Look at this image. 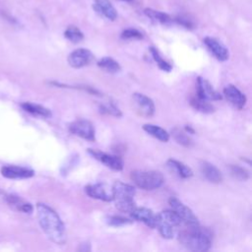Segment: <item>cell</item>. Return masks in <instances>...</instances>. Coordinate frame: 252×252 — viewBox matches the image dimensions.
Segmentation results:
<instances>
[{
    "instance_id": "cell-1",
    "label": "cell",
    "mask_w": 252,
    "mask_h": 252,
    "mask_svg": "<svg viewBox=\"0 0 252 252\" xmlns=\"http://www.w3.org/2000/svg\"><path fill=\"white\" fill-rule=\"evenodd\" d=\"M36 213L38 223L48 239L58 245L65 244L66 229L57 213L43 203L36 205Z\"/></svg>"
},
{
    "instance_id": "cell-2",
    "label": "cell",
    "mask_w": 252,
    "mask_h": 252,
    "mask_svg": "<svg viewBox=\"0 0 252 252\" xmlns=\"http://www.w3.org/2000/svg\"><path fill=\"white\" fill-rule=\"evenodd\" d=\"M179 242L188 250L196 252L208 251L212 245V234L200 225L187 227L178 235Z\"/></svg>"
},
{
    "instance_id": "cell-3",
    "label": "cell",
    "mask_w": 252,
    "mask_h": 252,
    "mask_svg": "<svg viewBox=\"0 0 252 252\" xmlns=\"http://www.w3.org/2000/svg\"><path fill=\"white\" fill-rule=\"evenodd\" d=\"M134 186L122 181H115L112 185V201L116 209L123 213H131L135 206Z\"/></svg>"
},
{
    "instance_id": "cell-4",
    "label": "cell",
    "mask_w": 252,
    "mask_h": 252,
    "mask_svg": "<svg viewBox=\"0 0 252 252\" xmlns=\"http://www.w3.org/2000/svg\"><path fill=\"white\" fill-rule=\"evenodd\" d=\"M181 223V220L173 210L161 211L156 215V227H158L160 235L165 239L172 238L175 228Z\"/></svg>"
},
{
    "instance_id": "cell-5",
    "label": "cell",
    "mask_w": 252,
    "mask_h": 252,
    "mask_svg": "<svg viewBox=\"0 0 252 252\" xmlns=\"http://www.w3.org/2000/svg\"><path fill=\"white\" fill-rule=\"evenodd\" d=\"M131 179L139 188L148 191L159 188L164 181L163 175L157 170H134Z\"/></svg>"
},
{
    "instance_id": "cell-6",
    "label": "cell",
    "mask_w": 252,
    "mask_h": 252,
    "mask_svg": "<svg viewBox=\"0 0 252 252\" xmlns=\"http://www.w3.org/2000/svg\"><path fill=\"white\" fill-rule=\"evenodd\" d=\"M168 203L172 210L177 214V216L181 220V222L185 224V226L192 227L200 225L198 218L195 216L192 210L186 205H184L180 200H178L175 197H170Z\"/></svg>"
},
{
    "instance_id": "cell-7",
    "label": "cell",
    "mask_w": 252,
    "mask_h": 252,
    "mask_svg": "<svg viewBox=\"0 0 252 252\" xmlns=\"http://www.w3.org/2000/svg\"><path fill=\"white\" fill-rule=\"evenodd\" d=\"M68 129L70 133L80 138H83L85 140L93 142L95 139L94 125L89 120H86V119L75 120L69 124Z\"/></svg>"
},
{
    "instance_id": "cell-8",
    "label": "cell",
    "mask_w": 252,
    "mask_h": 252,
    "mask_svg": "<svg viewBox=\"0 0 252 252\" xmlns=\"http://www.w3.org/2000/svg\"><path fill=\"white\" fill-rule=\"evenodd\" d=\"M88 152L93 158H94L95 159H97L98 161L103 163L105 166H107L113 170H117V171L123 169L124 162L120 157L110 155V154H107V153H104V152H101L98 150H94V149H89Z\"/></svg>"
},
{
    "instance_id": "cell-9",
    "label": "cell",
    "mask_w": 252,
    "mask_h": 252,
    "mask_svg": "<svg viewBox=\"0 0 252 252\" xmlns=\"http://www.w3.org/2000/svg\"><path fill=\"white\" fill-rule=\"evenodd\" d=\"M67 60L71 67L82 68L93 62L94 54L87 48H78L68 55Z\"/></svg>"
},
{
    "instance_id": "cell-10",
    "label": "cell",
    "mask_w": 252,
    "mask_h": 252,
    "mask_svg": "<svg viewBox=\"0 0 252 252\" xmlns=\"http://www.w3.org/2000/svg\"><path fill=\"white\" fill-rule=\"evenodd\" d=\"M85 192L93 199H97L104 202L112 201V187L110 188L105 183H94L85 187Z\"/></svg>"
},
{
    "instance_id": "cell-11",
    "label": "cell",
    "mask_w": 252,
    "mask_h": 252,
    "mask_svg": "<svg viewBox=\"0 0 252 252\" xmlns=\"http://www.w3.org/2000/svg\"><path fill=\"white\" fill-rule=\"evenodd\" d=\"M132 98L137 111L141 115L146 117H151L154 115L156 107L152 98L141 93H134Z\"/></svg>"
},
{
    "instance_id": "cell-12",
    "label": "cell",
    "mask_w": 252,
    "mask_h": 252,
    "mask_svg": "<svg viewBox=\"0 0 252 252\" xmlns=\"http://www.w3.org/2000/svg\"><path fill=\"white\" fill-rule=\"evenodd\" d=\"M197 86V96L209 101L221 99V94L216 91L209 81L202 77H198L196 81Z\"/></svg>"
},
{
    "instance_id": "cell-13",
    "label": "cell",
    "mask_w": 252,
    "mask_h": 252,
    "mask_svg": "<svg viewBox=\"0 0 252 252\" xmlns=\"http://www.w3.org/2000/svg\"><path fill=\"white\" fill-rule=\"evenodd\" d=\"M204 43L207 46V48L210 50V52L219 60V61H226L229 57V52L225 45L220 42L219 39L212 37V36H206L204 38Z\"/></svg>"
},
{
    "instance_id": "cell-14",
    "label": "cell",
    "mask_w": 252,
    "mask_h": 252,
    "mask_svg": "<svg viewBox=\"0 0 252 252\" xmlns=\"http://www.w3.org/2000/svg\"><path fill=\"white\" fill-rule=\"evenodd\" d=\"M223 95L227 99V101L232 104L235 108L241 109L246 104V96L243 93H241L234 85H227L223 89Z\"/></svg>"
},
{
    "instance_id": "cell-15",
    "label": "cell",
    "mask_w": 252,
    "mask_h": 252,
    "mask_svg": "<svg viewBox=\"0 0 252 252\" xmlns=\"http://www.w3.org/2000/svg\"><path fill=\"white\" fill-rule=\"evenodd\" d=\"M130 216L134 220L141 221L151 228H156V215L152 210L144 207H135Z\"/></svg>"
},
{
    "instance_id": "cell-16",
    "label": "cell",
    "mask_w": 252,
    "mask_h": 252,
    "mask_svg": "<svg viewBox=\"0 0 252 252\" xmlns=\"http://www.w3.org/2000/svg\"><path fill=\"white\" fill-rule=\"evenodd\" d=\"M94 10L100 16L109 21H115L118 17L117 10L109 0H94L93 4Z\"/></svg>"
},
{
    "instance_id": "cell-17",
    "label": "cell",
    "mask_w": 252,
    "mask_h": 252,
    "mask_svg": "<svg viewBox=\"0 0 252 252\" xmlns=\"http://www.w3.org/2000/svg\"><path fill=\"white\" fill-rule=\"evenodd\" d=\"M1 173L4 177L10 178V179H21V178H30L33 176V170L22 167V166H16V165H5L1 167Z\"/></svg>"
},
{
    "instance_id": "cell-18",
    "label": "cell",
    "mask_w": 252,
    "mask_h": 252,
    "mask_svg": "<svg viewBox=\"0 0 252 252\" xmlns=\"http://www.w3.org/2000/svg\"><path fill=\"white\" fill-rule=\"evenodd\" d=\"M200 169L204 177L211 183H220L222 180V174L220 169L208 161H202Z\"/></svg>"
},
{
    "instance_id": "cell-19",
    "label": "cell",
    "mask_w": 252,
    "mask_h": 252,
    "mask_svg": "<svg viewBox=\"0 0 252 252\" xmlns=\"http://www.w3.org/2000/svg\"><path fill=\"white\" fill-rule=\"evenodd\" d=\"M5 201L12 209H14L18 212L31 214L33 210L32 206L30 203L26 202L25 200H23L22 198H20L19 196H16V195H11V194L6 195L5 196Z\"/></svg>"
},
{
    "instance_id": "cell-20",
    "label": "cell",
    "mask_w": 252,
    "mask_h": 252,
    "mask_svg": "<svg viewBox=\"0 0 252 252\" xmlns=\"http://www.w3.org/2000/svg\"><path fill=\"white\" fill-rule=\"evenodd\" d=\"M166 165L172 172H174L175 174H177L181 178H189L193 175L192 169L189 166H187L186 164H184L183 162L179 161V160L169 158L166 161Z\"/></svg>"
},
{
    "instance_id": "cell-21",
    "label": "cell",
    "mask_w": 252,
    "mask_h": 252,
    "mask_svg": "<svg viewBox=\"0 0 252 252\" xmlns=\"http://www.w3.org/2000/svg\"><path fill=\"white\" fill-rule=\"evenodd\" d=\"M144 14L155 23H158L161 25H169L173 23V18L170 15L161 11L155 10L153 8H145Z\"/></svg>"
},
{
    "instance_id": "cell-22",
    "label": "cell",
    "mask_w": 252,
    "mask_h": 252,
    "mask_svg": "<svg viewBox=\"0 0 252 252\" xmlns=\"http://www.w3.org/2000/svg\"><path fill=\"white\" fill-rule=\"evenodd\" d=\"M143 129L150 134L151 136H153L154 138L161 141V142H168L170 135L167 131H165L163 128L155 125V124H145L143 126Z\"/></svg>"
},
{
    "instance_id": "cell-23",
    "label": "cell",
    "mask_w": 252,
    "mask_h": 252,
    "mask_svg": "<svg viewBox=\"0 0 252 252\" xmlns=\"http://www.w3.org/2000/svg\"><path fill=\"white\" fill-rule=\"evenodd\" d=\"M24 110H26L27 112H30L32 114L34 115H38V116H42V117H50L51 116V112L48 108L36 104V103H32V102H24L21 105Z\"/></svg>"
},
{
    "instance_id": "cell-24",
    "label": "cell",
    "mask_w": 252,
    "mask_h": 252,
    "mask_svg": "<svg viewBox=\"0 0 252 252\" xmlns=\"http://www.w3.org/2000/svg\"><path fill=\"white\" fill-rule=\"evenodd\" d=\"M97 66L107 73H118L121 70L119 63L111 57H102L97 61Z\"/></svg>"
},
{
    "instance_id": "cell-25",
    "label": "cell",
    "mask_w": 252,
    "mask_h": 252,
    "mask_svg": "<svg viewBox=\"0 0 252 252\" xmlns=\"http://www.w3.org/2000/svg\"><path fill=\"white\" fill-rule=\"evenodd\" d=\"M64 36L70 40L71 42H74V43H78L80 41H82L85 37L83 32L76 26H69L67 27V29L65 30L64 32Z\"/></svg>"
},
{
    "instance_id": "cell-26",
    "label": "cell",
    "mask_w": 252,
    "mask_h": 252,
    "mask_svg": "<svg viewBox=\"0 0 252 252\" xmlns=\"http://www.w3.org/2000/svg\"><path fill=\"white\" fill-rule=\"evenodd\" d=\"M191 105L198 111L203 113H212L214 111V106L209 102V100L202 99L197 95L191 99Z\"/></svg>"
},
{
    "instance_id": "cell-27",
    "label": "cell",
    "mask_w": 252,
    "mask_h": 252,
    "mask_svg": "<svg viewBox=\"0 0 252 252\" xmlns=\"http://www.w3.org/2000/svg\"><path fill=\"white\" fill-rule=\"evenodd\" d=\"M171 134H172V137L174 138V140H175L178 144H180V145H182V146H184V147H187V148H189V147L192 146L193 142H192L191 138L187 135V133H185V132L182 131L181 129H179V128H174V129H172Z\"/></svg>"
},
{
    "instance_id": "cell-28",
    "label": "cell",
    "mask_w": 252,
    "mask_h": 252,
    "mask_svg": "<svg viewBox=\"0 0 252 252\" xmlns=\"http://www.w3.org/2000/svg\"><path fill=\"white\" fill-rule=\"evenodd\" d=\"M150 52H151V54H152L154 60L156 61V63L158 64V66L161 70L166 71V72H170V71H171L172 66H171L167 61H165V60L159 55L158 51L155 47H153V46L150 47Z\"/></svg>"
},
{
    "instance_id": "cell-29",
    "label": "cell",
    "mask_w": 252,
    "mask_h": 252,
    "mask_svg": "<svg viewBox=\"0 0 252 252\" xmlns=\"http://www.w3.org/2000/svg\"><path fill=\"white\" fill-rule=\"evenodd\" d=\"M122 39H142L144 37L143 33L134 28H128L122 31L120 34Z\"/></svg>"
},
{
    "instance_id": "cell-30",
    "label": "cell",
    "mask_w": 252,
    "mask_h": 252,
    "mask_svg": "<svg viewBox=\"0 0 252 252\" xmlns=\"http://www.w3.org/2000/svg\"><path fill=\"white\" fill-rule=\"evenodd\" d=\"M105 221L107 222V224L112 226H122L130 224L132 222V220H130L129 219H126L121 216H109L105 219Z\"/></svg>"
},
{
    "instance_id": "cell-31",
    "label": "cell",
    "mask_w": 252,
    "mask_h": 252,
    "mask_svg": "<svg viewBox=\"0 0 252 252\" xmlns=\"http://www.w3.org/2000/svg\"><path fill=\"white\" fill-rule=\"evenodd\" d=\"M230 172L232 176L242 181H245L249 178V172L244 167L239 165H230Z\"/></svg>"
},
{
    "instance_id": "cell-32",
    "label": "cell",
    "mask_w": 252,
    "mask_h": 252,
    "mask_svg": "<svg viewBox=\"0 0 252 252\" xmlns=\"http://www.w3.org/2000/svg\"><path fill=\"white\" fill-rule=\"evenodd\" d=\"M99 110L102 113L110 114V115L115 116V117H120L122 115L120 109L118 107H116V105L113 104L112 102H108V103L99 105Z\"/></svg>"
},
{
    "instance_id": "cell-33",
    "label": "cell",
    "mask_w": 252,
    "mask_h": 252,
    "mask_svg": "<svg viewBox=\"0 0 252 252\" xmlns=\"http://www.w3.org/2000/svg\"><path fill=\"white\" fill-rule=\"evenodd\" d=\"M173 22H176L178 25H181L182 27H184V28H186V29H189V30H191V29H193L194 28V23H193V21L192 20H190L188 17H186V16H177L176 18H174L173 19Z\"/></svg>"
},
{
    "instance_id": "cell-34",
    "label": "cell",
    "mask_w": 252,
    "mask_h": 252,
    "mask_svg": "<svg viewBox=\"0 0 252 252\" xmlns=\"http://www.w3.org/2000/svg\"><path fill=\"white\" fill-rule=\"evenodd\" d=\"M187 131H189V133H194V130L191 128V127H186L185 128Z\"/></svg>"
},
{
    "instance_id": "cell-35",
    "label": "cell",
    "mask_w": 252,
    "mask_h": 252,
    "mask_svg": "<svg viewBox=\"0 0 252 252\" xmlns=\"http://www.w3.org/2000/svg\"><path fill=\"white\" fill-rule=\"evenodd\" d=\"M123 1H127V2H130V1H133V0H123Z\"/></svg>"
}]
</instances>
